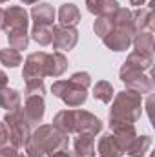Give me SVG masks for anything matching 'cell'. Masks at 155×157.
Returning a JSON list of instances; mask_svg holds the SVG:
<instances>
[{
  "instance_id": "cell-4",
  "label": "cell",
  "mask_w": 155,
  "mask_h": 157,
  "mask_svg": "<svg viewBox=\"0 0 155 157\" xmlns=\"http://www.w3.org/2000/svg\"><path fill=\"white\" fill-rule=\"evenodd\" d=\"M51 93L55 97H59L70 108H78L88 101V90L73 84L70 78L68 80H55L51 84Z\"/></svg>"
},
{
  "instance_id": "cell-20",
  "label": "cell",
  "mask_w": 155,
  "mask_h": 157,
  "mask_svg": "<svg viewBox=\"0 0 155 157\" xmlns=\"http://www.w3.org/2000/svg\"><path fill=\"white\" fill-rule=\"evenodd\" d=\"M78 22H80V9L75 4H68V2L62 4L60 9H59V24L75 28Z\"/></svg>"
},
{
  "instance_id": "cell-32",
  "label": "cell",
  "mask_w": 155,
  "mask_h": 157,
  "mask_svg": "<svg viewBox=\"0 0 155 157\" xmlns=\"http://www.w3.org/2000/svg\"><path fill=\"white\" fill-rule=\"evenodd\" d=\"M24 148H26V157H47V155H44L37 146H33L29 141L26 143V146H24Z\"/></svg>"
},
{
  "instance_id": "cell-2",
  "label": "cell",
  "mask_w": 155,
  "mask_h": 157,
  "mask_svg": "<svg viewBox=\"0 0 155 157\" xmlns=\"http://www.w3.org/2000/svg\"><path fill=\"white\" fill-rule=\"evenodd\" d=\"M29 143L33 146H37L44 155H51L62 148H68L70 144V137L68 133L57 130L53 124H39L35 132H31Z\"/></svg>"
},
{
  "instance_id": "cell-15",
  "label": "cell",
  "mask_w": 155,
  "mask_h": 157,
  "mask_svg": "<svg viewBox=\"0 0 155 157\" xmlns=\"http://www.w3.org/2000/svg\"><path fill=\"white\" fill-rule=\"evenodd\" d=\"M70 62H68V57L62 53V51H53V53H47V59H46V77H60L66 70H68Z\"/></svg>"
},
{
  "instance_id": "cell-38",
  "label": "cell",
  "mask_w": 155,
  "mask_h": 157,
  "mask_svg": "<svg viewBox=\"0 0 155 157\" xmlns=\"http://www.w3.org/2000/svg\"><path fill=\"white\" fill-rule=\"evenodd\" d=\"M20 2H24L26 6H31V4H37L39 0H20Z\"/></svg>"
},
{
  "instance_id": "cell-23",
  "label": "cell",
  "mask_w": 155,
  "mask_h": 157,
  "mask_svg": "<svg viewBox=\"0 0 155 157\" xmlns=\"http://www.w3.org/2000/svg\"><path fill=\"white\" fill-rule=\"evenodd\" d=\"M150 146H152V137L150 135H141V137L137 135L135 141L126 150V154H128V157H144L146 152L150 150Z\"/></svg>"
},
{
  "instance_id": "cell-28",
  "label": "cell",
  "mask_w": 155,
  "mask_h": 157,
  "mask_svg": "<svg viewBox=\"0 0 155 157\" xmlns=\"http://www.w3.org/2000/svg\"><path fill=\"white\" fill-rule=\"evenodd\" d=\"M29 39H33L40 46H49L53 42V29L47 26H33Z\"/></svg>"
},
{
  "instance_id": "cell-19",
  "label": "cell",
  "mask_w": 155,
  "mask_h": 157,
  "mask_svg": "<svg viewBox=\"0 0 155 157\" xmlns=\"http://www.w3.org/2000/svg\"><path fill=\"white\" fill-rule=\"evenodd\" d=\"M78 137L73 143L77 157H93L95 155V135L91 133H77Z\"/></svg>"
},
{
  "instance_id": "cell-16",
  "label": "cell",
  "mask_w": 155,
  "mask_h": 157,
  "mask_svg": "<svg viewBox=\"0 0 155 157\" xmlns=\"http://www.w3.org/2000/svg\"><path fill=\"white\" fill-rule=\"evenodd\" d=\"M119 7H120V4L117 0H86V9L95 17L112 18Z\"/></svg>"
},
{
  "instance_id": "cell-37",
  "label": "cell",
  "mask_w": 155,
  "mask_h": 157,
  "mask_svg": "<svg viewBox=\"0 0 155 157\" xmlns=\"http://www.w3.org/2000/svg\"><path fill=\"white\" fill-rule=\"evenodd\" d=\"M0 29H4V9L0 7Z\"/></svg>"
},
{
  "instance_id": "cell-27",
  "label": "cell",
  "mask_w": 155,
  "mask_h": 157,
  "mask_svg": "<svg viewBox=\"0 0 155 157\" xmlns=\"http://www.w3.org/2000/svg\"><path fill=\"white\" fill-rule=\"evenodd\" d=\"M0 64L6 68H18L22 64V55L20 51L13 49V48H6L0 49Z\"/></svg>"
},
{
  "instance_id": "cell-33",
  "label": "cell",
  "mask_w": 155,
  "mask_h": 157,
  "mask_svg": "<svg viewBox=\"0 0 155 157\" xmlns=\"http://www.w3.org/2000/svg\"><path fill=\"white\" fill-rule=\"evenodd\" d=\"M9 143V130L4 121H0V146H6Z\"/></svg>"
},
{
  "instance_id": "cell-26",
  "label": "cell",
  "mask_w": 155,
  "mask_h": 157,
  "mask_svg": "<svg viewBox=\"0 0 155 157\" xmlns=\"http://www.w3.org/2000/svg\"><path fill=\"white\" fill-rule=\"evenodd\" d=\"M113 95H115V90H113L112 82H108V80H99L93 86V97L99 99L100 102H106V104L112 102Z\"/></svg>"
},
{
  "instance_id": "cell-36",
  "label": "cell",
  "mask_w": 155,
  "mask_h": 157,
  "mask_svg": "<svg viewBox=\"0 0 155 157\" xmlns=\"http://www.w3.org/2000/svg\"><path fill=\"white\" fill-rule=\"evenodd\" d=\"M146 2H148V0H130V4H131V6H137V7H142Z\"/></svg>"
},
{
  "instance_id": "cell-1",
  "label": "cell",
  "mask_w": 155,
  "mask_h": 157,
  "mask_svg": "<svg viewBox=\"0 0 155 157\" xmlns=\"http://www.w3.org/2000/svg\"><path fill=\"white\" fill-rule=\"evenodd\" d=\"M110 108V128L119 124H135L142 115V95L124 90L113 95Z\"/></svg>"
},
{
  "instance_id": "cell-34",
  "label": "cell",
  "mask_w": 155,
  "mask_h": 157,
  "mask_svg": "<svg viewBox=\"0 0 155 157\" xmlns=\"http://www.w3.org/2000/svg\"><path fill=\"white\" fill-rule=\"evenodd\" d=\"M18 155V152H17V148L15 146H0V157H17Z\"/></svg>"
},
{
  "instance_id": "cell-21",
  "label": "cell",
  "mask_w": 155,
  "mask_h": 157,
  "mask_svg": "<svg viewBox=\"0 0 155 157\" xmlns=\"http://www.w3.org/2000/svg\"><path fill=\"white\" fill-rule=\"evenodd\" d=\"M0 108L6 112H15L22 108V99L20 93L13 88H2L0 90Z\"/></svg>"
},
{
  "instance_id": "cell-5",
  "label": "cell",
  "mask_w": 155,
  "mask_h": 157,
  "mask_svg": "<svg viewBox=\"0 0 155 157\" xmlns=\"http://www.w3.org/2000/svg\"><path fill=\"white\" fill-rule=\"evenodd\" d=\"M71 117H73V133H91L97 135L102 132L104 122L97 115H93L91 112L86 110H71Z\"/></svg>"
},
{
  "instance_id": "cell-6",
  "label": "cell",
  "mask_w": 155,
  "mask_h": 157,
  "mask_svg": "<svg viewBox=\"0 0 155 157\" xmlns=\"http://www.w3.org/2000/svg\"><path fill=\"white\" fill-rule=\"evenodd\" d=\"M133 37H135V28L133 26H128V28H124V26H113L112 31L102 39V42H104V46L108 49L119 53V51H126L131 46Z\"/></svg>"
},
{
  "instance_id": "cell-7",
  "label": "cell",
  "mask_w": 155,
  "mask_h": 157,
  "mask_svg": "<svg viewBox=\"0 0 155 157\" xmlns=\"http://www.w3.org/2000/svg\"><path fill=\"white\" fill-rule=\"evenodd\" d=\"M46 59H47V53L46 51H35V53H29L26 57L24 70H22L24 82H29V80H44V77H46Z\"/></svg>"
},
{
  "instance_id": "cell-35",
  "label": "cell",
  "mask_w": 155,
  "mask_h": 157,
  "mask_svg": "<svg viewBox=\"0 0 155 157\" xmlns=\"http://www.w3.org/2000/svg\"><path fill=\"white\" fill-rule=\"evenodd\" d=\"M49 157H77L75 154H71L68 148H62V150H59V152H55V154H51Z\"/></svg>"
},
{
  "instance_id": "cell-3",
  "label": "cell",
  "mask_w": 155,
  "mask_h": 157,
  "mask_svg": "<svg viewBox=\"0 0 155 157\" xmlns=\"http://www.w3.org/2000/svg\"><path fill=\"white\" fill-rule=\"evenodd\" d=\"M4 122H6V126L9 130V143H11V146H15L17 150L18 148H24L26 143L31 137V130L33 128L24 121L22 112L20 110L7 112L6 117H4Z\"/></svg>"
},
{
  "instance_id": "cell-24",
  "label": "cell",
  "mask_w": 155,
  "mask_h": 157,
  "mask_svg": "<svg viewBox=\"0 0 155 157\" xmlns=\"http://www.w3.org/2000/svg\"><path fill=\"white\" fill-rule=\"evenodd\" d=\"M7 42H9V48L20 51V49H28V44H29V33L28 29H15V31H9L7 33Z\"/></svg>"
},
{
  "instance_id": "cell-12",
  "label": "cell",
  "mask_w": 155,
  "mask_h": 157,
  "mask_svg": "<svg viewBox=\"0 0 155 157\" xmlns=\"http://www.w3.org/2000/svg\"><path fill=\"white\" fill-rule=\"evenodd\" d=\"M153 64V55H146V53H139V51H133L126 57L122 68L119 73H133V71H139V73H144L152 68Z\"/></svg>"
},
{
  "instance_id": "cell-22",
  "label": "cell",
  "mask_w": 155,
  "mask_h": 157,
  "mask_svg": "<svg viewBox=\"0 0 155 157\" xmlns=\"http://www.w3.org/2000/svg\"><path fill=\"white\" fill-rule=\"evenodd\" d=\"M131 44L135 46V51L153 55V33L152 31H137Z\"/></svg>"
},
{
  "instance_id": "cell-40",
  "label": "cell",
  "mask_w": 155,
  "mask_h": 157,
  "mask_svg": "<svg viewBox=\"0 0 155 157\" xmlns=\"http://www.w3.org/2000/svg\"><path fill=\"white\" fill-rule=\"evenodd\" d=\"M17 157H26V155H22V154H18V155H17Z\"/></svg>"
},
{
  "instance_id": "cell-31",
  "label": "cell",
  "mask_w": 155,
  "mask_h": 157,
  "mask_svg": "<svg viewBox=\"0 0 155 157\" xmlns=\"http://www.w3.org/2000/svg\"><path fill=\"white\" fill-rule=\"evenodd\" d=\"M70 80L73 82V84H77V86H82V88H89L91 86V75L88 73V71H77V73H73Z\"/></svg>"
},
{
  "instance_id": "cell-25",
  "label": "cell",
  "mask_w": 155,
  "mask_h": 157,
  "mask_svg": "<svg viewBox=\"0 0 155 157\" xmlns=\"http://www.w3.org/2000/svg\"><path fill=\"white\" fill-rule=\"evenodd\" d=\"M53 126L68 135L73 133V117H71V110H62L53 117Z\"/></svg>"
},
{
  "instance_id": "cell-30",
  "label": "cell",
  "mask_w": 155,
  "mask_h": 157,
  "mask_svg": "<svg viewBox=\"0 0 155 157\" xmlns=\"http://www.w3.org/2000/svg\"><path fill=\"white\" fill-rule=\"evenodd\" d=\"M24 95L26 97H31V95H46V84L44 80H29L26 82V90H24Z\"/></svg>"
},
{
  "instance_id": "cell-9",
  "label": "cell",
  "mask_w": 155,
  "mask_h": 157,
  "mask_svg": "<svg viewBox=\"0 0 155 157\" xmlns=\"http://www.w3.org/2000/svg\"><path fill=\"white\" fill-rule=\"evenodd\" d=\"M53 49L57 51H70L77 46L78 42V31L77 28H70V26H53Z\"/></svg>"
},
{
  "instance_id": "cell-13",
  "label": "cell",
  "mask_w": 155,
  "mask_h": 157,
  "mask_svg": "<svg viewBox=\"0 0 155 157\" xmlns=\"http://www.w3.org/2000/svg\"><path fill=\"white\" fill-rule=\"evenodd\" d=\"M153 7H155V0H150V4L146 7H137L133 11V28H135V33L137 31H152L153 33V28H155Z\"/></svg>"
},
{
  "instance_id": "cell-39",
  "label": "cell",
  "mask_w": 155,
  "mask_h": 157,
  "mask_svg": "<svg viewBox=\"0 0 155 157\" xmlns=\"http://www.w3.org/2000/svg\"><path fill=\"white\" fill-rule=\"evenodd\" d=\"M6 2H9V0H0V4H6Z\"/></svg>"
},
{
  "instance_id": "cell-8",
  "label": "cell",
  "mask_w": 155,
  "mask_h": 157,
  "mask_svg": "<svg viewBox=\"0 0 155 157\" xmlns=\"http://www.w3.org/2000/svg\"><path fill=\"white\" fill-rule=\"evenodd\" d=\"M22 112V117L24 121L35 128L42 122V119L46 115V102H44V97L42 95H31V97H26V102H24V108H20Z\"/></svg>"
},
{
  "instance_id": "cell-29",
  "label": "cell",
  "mask_w": 155,
  "mask_h": 157,
  "mask_svg": "<svg viewBox=\"0 0 155 157\" xmlns=\"http://www.w3.org/2000/svg\"><path fill=\"white\" fill-rule=\"evenodd\" d=\"M112 28H113V22H112V18H108V17H97L95 24H93V31H95V35L100 37V39H104V37L112 31Z\"/></svg>"
},
{
  "instance_id": "cell-18",
  "label": "cell",
  "mask_w": 155,
  "mask_h": 157,
  "mask_svg": "<svg viewBox=\"0 0 155 157\" xmlns=\"http://www.w3.org/2000/svg\"><path fill=\"white\" fill-rule=\"evenodd\" d=\"M97 152L100 157H122L124 155V150L120 148V144L115 141V137L110 133H104L100 139H99V144H97Z\"/></svg>"
},
{
  "instance_id": "cell-17",
  "label": "cell",
  "mask_w": 155,
  "mask_h": 157,
  "mask_svg": "<svg viewBox=\"0 0 155 157\" xmlns=\"http://www.w3.org/2000/svg\"><path fill=\"white\" fill-rule=\"evenodd\" d=\"M112 135L115 137V141L120 144V148L126 150L130 148V144L135 141L137 137V130H135V124H119V126H113L112 128Z\"/></svg>"
},
{
  "instance_id": "cell-11",
  "label": "cell",
  "mask_w": 155,
  "mask_h": 157,
  "mask_svg": "<svg viewBox=\"0 0 155 157\" xmlns=\"http://www.w3.org/2000/svg\"><path fill=\"white\" fill-rule=\"evenodd\" d=\"M119 77L124 82L126 90H130V91H135L139 95H146V93H152L153 91V80H152V77H148L144 73H139V71H133V73H119Z\"/></svg>"
},
{
  "instance_id": "cell-14",
  "label": "cell",
  "mask_w": 155,
  "mask_h": 157,
  "mask_svg": "<svg viewBox=\"0 0 155 157\" xmlns=\"http://www.w3.org/2000/svg\"><path fill=\"white\" fill-rule=\"evenodd\" d=\"M31 20H33V26H47V28H53V22H55V7L47 2H42L39 6H33L31 7Z\"/></svg>"
},
{
  "instance_id": "cell-10",
  "label": "cell",
  "mask_w": 155,
  "mask_h": 157,
  "mask_svg": "<svg viewBox=\"0 0 155 157\" xmlns=\"http://www.w3.org/2000/svg\"><path fill=\"white\" fill-rule=\"evenodd\" d=\"M29 26V15L20 6H9L4 9V31H15V29H28Z\"/></svg>"
}]
</instances>
